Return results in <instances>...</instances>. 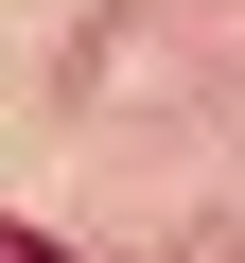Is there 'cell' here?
Here are the masks:
<instances>
[{"instance_id":"1","label":"cell","mask_w":245,"mask_h":263,"mask_svg":"<svg viewBox=\"0 0 245 263\" xmlns=\"http://www.w3.org/2000/svg\"><path fill=\"white\" fill-rule=\"evenodd\" d=\"M0 263H70V246H53V228H0Z\"/></svg>"}]
</instances>
